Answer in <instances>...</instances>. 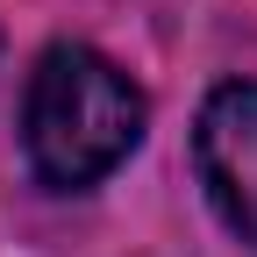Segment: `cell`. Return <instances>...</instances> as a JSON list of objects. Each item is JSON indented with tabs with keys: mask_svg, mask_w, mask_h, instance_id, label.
<instances>
[{
	"mask_svg": "<svg viewBox=\"0 0 257 257\" xmlns=\"http://www.w3.org/2000/svg\"><path fill=\"white\" fill-rule=\"evenodd\" d=\"M143 128H150V100L114 57H100L93 43H50L36 57L22 93V150L43 186L57 193L100 186L114 165H128Z\"/></svg>",
	"mask_w": 257,
	"mask_h": 257,
	"instance_id": "6da1fadb",
	"label": "cell"
},
{
	"mask_svg": "<svg viewBox=\"0 0 257 257\" xmlns=\"http://www.w3.org/2000/svg\"><path fill=\"white\" fill-rule=\"evenodd\" d=\"M193 172L221 229L257 250V79H229L207 93L193 121Z\"/></svg>",
	"mask_w": 257,
	"mask_h": 257,
	"instance_id": "7a4b0ae2",
	"label": "cell"
}]
</instances>
